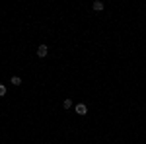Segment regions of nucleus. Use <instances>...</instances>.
<instances>
[{
	"label": "nucleus",
	"mask_w": 146,
	"mask_h": 144,
	"mask_svg": "<svg viewBox=\"0 0 146 144\" xmlns=\"http://www.w3.org/2000/svg\"><path fill=\"white\" fill-rule=\"evenodd\" d=\"M47 53H49L47 45H39V47H37V56H39V58H45Z\"/></svg>",
	"instance_id": "nucleus-1"
},
{
	"label": "nucleus",
	"mask_w": 146,
	"mask_h": 144,
	"mask_svg": "<svg viewBox=\"0 0 146 144\" xmlns=\"http://www.w3.org/2000/svg\"><path fill=\"white\" fill-rule=\"evenodd\" d=\"M74 109H76V113H78V115H86V113H88V107H86L84 103H78Z\"/></svg>",
	"instance_id": "nucleus-2"
},
{
	"label": "nucleus",
	"mask_w": 146,
	"mask_h": 144,
	"mask_svg": "<svg viewBox=\"0 0 146 144\" xmlns=\"http://www.w3.org/2000/svg\"><path fill=\"white\" fill-rule=\"evenodd\" d=\"M92 8H94V10H96V12H101V10H103V8H105V4H103L101 0H96V2L92 4Z\"/></svg>",
	"instance_id": "nucleus-3"
},
{
	"label": "nucleus",
	"mask_w": 146,
	"mask_h": 144,
	"mask_svg": "<svg viewBox=\"0 0 146 144\" xmlns=\"http://www.w3.org/2000/svg\"><path fill=\"white\" fill-rule=\"evenodd\" d=\"M10 82L14 84V86H20V84H22V78H20V76H12Z\"/></svg>",
	"instance_id": "nucleus-4"
},
{
	"label": "nucleus",
	"mask_w": 146,
	"mask_h": 144,
	"mask_svg": "<svg viewBox=\"0 0 146 144\" xmlns=\"http://www.w3.org/2000/svg\"><path fill=\"white\" fill-rule=\"evenodd\" d=\"M62 105H64V109H70V107H72V100H70V98L64 100V101H62Z\"/></svg>",
	"instance_id": "nucleus-5"
},
{
	"label": "nucleus",
	"mask_w": 146,
	"mask_h": 144,
	"mask_svg": "<svg viewBox=\"0 0 146 144\" xmlns=\"http://www.w3.org/2000/svg\"><path fill=\"white\" fill-rule=\"evenodd\" d=\"M2 96H6V86H4V84H0V98H2Z\"/></svg>",
	"instance_id": "nucleus-6"
}]
</instances>
